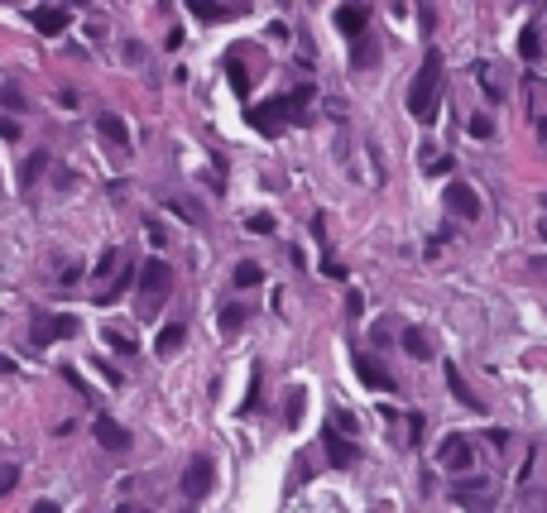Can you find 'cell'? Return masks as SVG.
<instances>
[{"instance_id": "obj_1", "label": "cell", "mask_w": 547, "mask_h": 513, "mask_svg": "<svg viewBox=\"0 0 547 513\" xmlns=\"http://www.w3.org/2000/svg\"><path fill=\"white\" fill-rule=\"evenodd\" d=\"M312 101H317V86H293V91L274 96L264 106H250V125L259 135H283L288 125H298L302 115L312 110Z\"/></svg>"}, {"instance_id": "obj_2", "label": "cell", "mask_w": 547, "mask_h": 513, "mask_svg": "<svg viewBox=\"0 0 547 513\" xmlns=\"http://www.w3.org/2000/svg\"><path fill=\"white\" fill-rule=\"evenodd\" d=\"M437 101H442V53L427 48V58H423V67H418V77L408 86V115L423 120V125H432L437 120Z\"/></svg>"}, {"instance_id": "obj_3", "label": "cell", "mask_w": 547, "mask_h": 513, "mask_svg": "<svg viewBox=\"0 0 547 513\" xmlns=\"http://www.w3.org/2000/svg\"><path fill=\"white\" fill-rule=\"evenodd\" d=\"M451 494H456L470 513H494V480L490 475H461V480L451 485Z\"/></svg>"}, {"instance_id": "obj_4", "label": "cell", "mask_w": 547, "mask_h": 513, "mask_svg": "<svg viewBox=\"0 0 547 513\" xmlns=\"http://www.w3.org/2000/svg\"><path fill=\"white\" fill-rule=\"evenodd\" d=\"M168 288H173V269H168L164 259H149L144 269H139V293H144V312H154L159 302L168 297Z\"/></svg>"}, {"instance_id": "obj_5", "label": "cell", "mask_w": 547, "mask_h": 513, "mask_svg": "<svg viewBox=\"0 0 547 513\" xmlns=\"http://www.w3.org/2000/svg\"><path fill=\"white\" fill-rule=\"evenodd\" d=\"M212 480H217V465H212V456H192L188 465H183V494H188L192 504L212 489Z\"/></svg>"}, {"instance_id": "obj_6", "label": "cell", "mask_w": 547, "mask_h": 513, "mask_svg": "<svg viewBox=\"0 0 547 513\" xmlns=\"http://www.w3.org/2000/svg\"><path fill=\"white\" fill-rule=\"evenodd\" d=\"M72 331H77V317L58 312V317H39L34 331H29V341H34V346H49V341H63V336H72Z\"/></svg>"}, {"instance_id": "obj_7", "label": "cell", "mask_w": 547, "mask_h": 513, "mask_svg": "<svg viewBox=\"0 0 547 513\" xmlns=\"http://www.w3.org/2000/svg\"><path fill=\"white\" fill-rule=\"evenodd\" d=\"M437 460L446 465V470H456V475H461V470H470L475 451H470V441H465L461 432H451V436H446V441L437 446Z\"/></svg>"}, {"instance_id": "obj_8", "label": "cell", "mask_w": 547, "mask_h": 513, "mask_svg": "<svg viewBox=\"0 0 547 513\" xmlns=\"http://www.w3.org/2000/svg\"><path fill=\"white\" fill-rule=\"evenodd\" d=\"M322 446H327V460L336 465V470H346V465H356V460H360L356 441H351V436H341L336 427H327V432H322Z\"/></svg>"}, {"instance_id": "obj_9", "label": "cell", "mask_w": 547, "mask_h": 513, "mask_svg": "<svg viewBox=\"0 0 547 513\" xmlns=\"http://www.w3.org/2000/svg\"><path fill=\"white\" fill-rule=\"evenodd\" d=\"M446 207H451L456 216H465V221L480 216V197H475L470 183H446Z\"/></svg>"}, {"instance_id": "obj_10", "label": "cell", "mask_w": 547, "mask_h": 513, "mask_svg": "<svg viewBox=\"0 0 547 513\" xmlns=\"http://www.w3.org/2000/svg\"><path fill=\"white\" fill-rule=\"evenodd\" d=\"M351 365H356V375L365 379V384H370V389H380V394H399V384H394V375H389V370H380V365H375V355H356V360H351Z\"/></svg>"}, {"instance_id": "obj_11", "label": "cell", "mask_w": 547, "mask_h": 513, "mask_svg": "<svg viewBox=\"0 0 547 513\" xmlns=\"http://www.w3.org/2000/svg\"><path fill=\"white\" fill-rule=\"evenodd\" d=\"M370 5H336V29L346 34V39H360L365 34V25H370Z\"/></svg>"}, {"instance_id": "obj_12", "label": "cell", "mask_w": 547, "mask_h": 513, "mask_svg": "<svg viewBox=\"0 0 547 513\" xmlns=\"http://www.w3.org/2000/svg\"><path fill=\"white\" fill-rule=\"evenodd\" d=\"M34 25H39V34H63V29L72 25V10H67V5H39V10H34Z\"/></svg>"}, {"instance_id": "obj_13", "label": "cell", "mask_w": 547, "mask_h": 513, "mask_svg": "<svg viewBox=\"0 0 547 513\" xmlns=\"http://www.w3.org/2000/svg\"><path fill=\"white\" fill-rule=\"evenodd\" d=\"M91 432H96V441H101L106 451H130V432H125L115 417H96V427H91Z\"/></svg>"}, {"instance_id": "obj_14", "label": "cell", "mask_w": 547, "mask_h": 513, "mask_svg": "<svg viewBox=\"0 0 547 513\" xmlns=\"http://www.w3.org/2000/svg\"><path fill=\"white\" fill-rule=\"evenodd\" d=\"M192 15H202V20L221 25V20H240V15H245V5H217V0H192Z\"/></svg>"}, {"instance_id": "obj_15", "label": "cell", "mask_w": 547, "mask_h": 513, "mask_svg": "<svg viewBox=\"0 0 547 513\" xmlns=\"http://www.w3.org/2000/svg\"><path fill=\"white\" fill-rule=\"evenodd\" d=\"M475 77H480V86H485V101H490V106H504V96H509V91H504V82L494 77L490 63H475Z\"/></svg>"}, {"instance_id": "obj_16", "label": "cell", "mask_w": 547, "mask_h": 513, "mask_svg": "<svg viewBox=\"0 0 547 513\" xmlns=\"http://www.w3.org/2000/svg\"><path fill=\"white\" fill-rule=\"evenodd\" d=\"M183 341H188V326H183V322H168L164 331L154 336V355H173Z\"/></svg>"}, {"instance_id": "obj_17", "label": "cell", "mask_w": 547, "mask_h": 513, "mask_svg": "<svg viewBox=\"0 0 547 513\" xmlns=\"http://www.w3.org/2000/svg\"><path fill=\"white\" fill-rule=\"evenodd\" d=\"M519 58L523 63H538V58H543V34H538V25L519 29Z\"/></svg>"}, {"instance_id": "obj_18", "label": "cell", "mask_w": 547, "mask_h": 513, "mask_svg": "<svg viewBox=\"0 0 547 513\" xmlns=\"http://www.w3.org/2000/svg\"><path fill=\"white\" fill-rule=\"evenodd\" d=\"M96 130H101V135L110 139V144H120V149H130V135H125V120H120V115H96Z\"/></svg>"}, {"instance_id": "obj_19", "label": "cell", "mask_w": 547, "mask_h": 513, "mask_svg": "<svg viewBox=\"0 0 547 513\" xmlns=\"http://www.w3.org/2000/svg\"><path fill=\"white\" fill-rule=\"evenodd\" d=\"M446 389L456 394V403H465V408H475V413H480V398L470 394V384L461 379V370H456V365H446Z\"/></svg>"}, {"instance_id": "obj_20", "label": "cell", "mask_w": 547, "mask_h": 513, "mask_svg": "<svg viewBox=\"0 0 547 513\" xmlns=\"http://www.w3.org/2000/svg\"><path fill=\"white\" fill-rule=\"evenodd\" d=\"M404 351H408L413 360H432V341H427L418 326H408V331H404Z\"/></svg>"}, {"instance_id": "obj_21", "label": "cell", "mask_w": 547, "mask_h": 513, "mask_svg": "<svg viewBox=\"0 0 547 513\" xmlns=\"http://www.w3.org/2000/svg\"><path fill=\"white\" fill-rule=\"evenodd\" d=\"M259 283H264V269L255 259H240L236 264V288H259Z\"/></svg>"}, {"instance_id": "obj_22", "label": "cell", "mask_w": 547, "mask_h": 513, "mask_svg": "<svg viewBox=\"0 0 547 513\" xmlns=\"http://www.w3.org/2000/svg\"><path fill=\"white\" fill-rule=\"evenodd\" d=\"M240 326H245V307H221V331L226 336H236Z\"/></svg>"}, {"instance_id": "obj_23", "label": "cell", "mask_w": 547, "mask_h": 513, "mask_svg": "<svg viewBox=\"0 0 547 513\" xmlns=\"http://www.w3.org/2000/svg\"><path fill=\"white\" fill-rule=\"evenodd\" d=\"M44 168H49V154H29V163H25V173H20V183H34V178H39V173H44Z\"/></svg>"}, {"instance_id": "obj_24", "label": "cell", "mask_w": 547, "mask_h": 513, "mask_svg": "<svg viewBox=\"0 0 547 513\" xmlns=\"http://www.w3.org/2000/svg\"><path fill=\"white\" fill-rule=\"evenodd\" d=\"M245 226H250V235H274V226H278V221H274L269 212H255Z\"/></svg>"}, {"instance_id": "obj_25", "label": "cell", "mask_w": 547, "mask_h": 513, "mask_svg": "<svg viewBox=\"0 0 547 513\" xmlns=\"http://www.w3.org/2000/svg\"><path fill=\"white\" fill-rule=\"evenodd\" d=\"M226 72H231V82H236V91H245V86H250V72H245V63H240V58H226Z\"/></svg>"}, {"instance_id": "obj_26", "label": "cell", "mask_w": 547, "mask_h": 513, "mask_svg": "<svg viewBox=\"0 0 547 513\" xmlns=\"http://www.w3.org/2000/svg\"><path fill=\"white\" fill-rule=\"evenodd\" d=\"M106 341L115 346V351H125V355L135 351V336H130V331H115V326H106Z\"/></svg>"}, {"instance_id": "obj_27", "label": "cell", "mask_w": 547, "mask_h": 513, "mask_svg": "<svg viewBox=\"0 0 547 513\" xmlns=\"http://www.w3.org/2000/svg\"><path fill=\"white\" fill-rule=\"evenodd\" d=\"M298 413H302V389H293V394H288V408H283V422L298 427Z\"/></svg>"}, {"instance_id": "obj_28", "label": "cell", "mask_w": 547, "mask_h": 513, "mask_svg": "<svg viewBox=\"0 0 547 513\" xmlns=\"http://www.w3.org/2000/svg\"><path fill=\"white\" fill-rule=\"evenodd\" d=\"M115 264H120V249H115V245H110L106 254H101V259H96V278H106V273L115 269Z\"/></svg>"}, {"instance_id": "obj_29", "label": "cell", "mask_w": 547, "mask_h": 513, "mask_svg": "<svg viewBox=\"0 0 547 513\" xmlns=\"http://www.w3.org/2000/svg\"><path fill=\"white\" fill-rule=\"evenodd\" d=\"M470 135H475V139H490V135H494L490 115H470Z\"/></svg>"}, {"instance_id": "obj_30", "label": "cell", "mask_w": 547, "mask_h": 513, "mask_svg": "<svg viewBox=\"0 0 547 513\" xmlns=\"http://www.w3.org/2000/svg\"><path fill=\"white\" fill-rule=\"evenodd\" d=\"M5 110H10V115H15V110H25V96H20V86H15V82L5 86Z\"/></svg>"}, {"instance_id": "obj_31", "label": "cell", "mask_w": 547, "mask_h": 513, "mask_svg": "<svg viewBox=\"0 0 547 513\" xmlns=\"http://www.w3.org/2000/svg\"><path fill=\"white\" fill-rule=\"evenodd\" d=\"M0 135L15 144V139H20V120H15V115H5V120H0Z\"/></svg>"}, {"instance_id": "obj_32", "label": "cell", "mask_w": 547, "mask_h": 513, "mask_svg": "<svg viewBox=\"0 0 547 513\" xmlns=\"http://www.w3.org/2000/svg\"><path fill=\"white\" fill-rule=\"evenodd\" d=\"M485 441H490L494 451H504V446H509V432H504V427H494V432H485Z\"/></svg>"}, {"instance_id": "obj_33", "label": "cell", "mask_w": 547, "mask_h": 513, "mask_svg": "<svg viewBox=\"0 0 547 513\" xmlns=\"http://www.w3.org/2000/svg\"><path fill=\"white\" fill-rule=\"evenodd\" d=\"M15 480H20V470H15V465H5V480H0V494H10V489H15Z\"/></svg>"}, {"instance_id": "obj_34", "label": "cell", "mask_w": 547, "mask_h": 513, "mask_svg": "<svg viewBox=\"0 0 547 513\" xmlns=\"http://www.w3.org/2000/svg\"><path fill=\"white\" fill-rule=\"evenodd\" d=\"M58 101H63V106H77V101H82V91H72V86H63V91H58Z\"/></svg>"}, {"instance_id": "obj_35", "label": "cell", "mask_w": 547, "mask_h": 513, "mask_svg": "<svg viewBox=\"0 0 547 513\" xmlns=\"http://www.w3.org/2000/svg\"><path fill=\"white\" fill-rule=\"evenodd\" d=\"M446 168H451V159H432V163H427V168H423V173H432V178H442Z\"/></svg>"}, {"instance_id": "obj_36", "label": "cell", "mask_w": 547, "mask_h": 513, "mask_svg": "<svg viewBox=\"0 0 547 513\" xmlns=\"http://www.w3.org/2000/svg\"><path fill=\"white\" fill-rule=\"evenodd\" d=\"M29 513H63V509H58L53 499H39V504H34V509H29Z\"/></svg>"}, {"instance_id": "obj_37", "label": "cell", "mask_w": 547, "mask_h": 513, "mask_svg": "<svg viewBox=\"0 0 547 513\" xmlns=\"http://www.w3.org/2000/svg\"><path fill=\"white\" fill-rule=\"evenodd\" d=\"M115 513H149V509H135V504H120Z\"/></svg>"}]
</instances>
